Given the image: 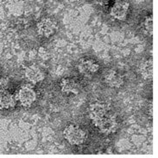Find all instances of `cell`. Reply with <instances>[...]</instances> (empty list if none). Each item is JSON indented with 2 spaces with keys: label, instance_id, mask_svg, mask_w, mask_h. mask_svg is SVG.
I'll use <instances>...</instances> for the list:
<instances>
[{
  "label": "cell",
  "instance_id": "5b68a950",
  "mask_svg": "<svg viewBox=\"0 0 158 158\" xmlns=\"http://www.w3.org/2000/svg\"><path fill=\"white\" fill-rule=\"evenodd\" d=\"M56 27L57 25L55 20L49 17H44L37 23L36 29L40 35L45 38H48L54 35L56 30Z\"/></svg>",
  "mask_w": 158,
  "mask_h": 158
},
{
  "label": "cell",
  "instance_id": "4fadbf2b",
  "mask_svg": "<svg viewBox=\"0 0 158 158\" xmlns=\"http://www.w3.org/2000/svg\"><path fill=\"white\" fill-rule=\"evenodd\" d=\"M142 29L143 31L149 35H152L153 32V20H152V16H147L142 23Z\"/></svg>",
  "mask_w": 158,
  "mask_h": 158
},
{
  "label": "cell",
  "instance_id": "277c9868",
  "mask_svg": "<svg viewBox=\"0 0 158 158\" xmlns=\"http://www.w3.org/2000/svg\"><path fill=\"white\" fill-rule=\"evenodd\" d=\"M109 111H110V107L106 102L97 101L92 103L89 106L88 114L90 118L94 122L100 118H102L103 116L107 114L108 113H110Z\"/></svg>",
  "mask_w": 158,
  "mask_h": 158
},
{
  "label": "cell",
  "instance_id": "ba28073f",
  "mask_svg": "<svg viewBox=\"0 0 158 158\" xmlns=\"http://www.w3.org/2000/svg\"><path fill=\"white\" fill-rule=\"evenodd\" d=\"M25 77L29 82L32 83H38L45 78V74L42 69L36 65H29L24 71Z\"/></svg>",
  "mask_w": 158,
  "mask_h": 158
},
{
  "label": "cell",
  "instance_id": "7c38bea8",
  "mask_svg": "<svg viewBox=\"0 0 158 158\" xmlns=\"http://www.w3.org/2000/svg\"><path fill=\"white\" fill-rule=\"evenodd\" d=\"M139 71L142 77L144 79L152 78L153 75V64H152V59H147L143 61L139 67Z\"/></svg>",
  "mask_w": 158,
  "mask_h": 158
},
{
  "label": "cell",
  "instance_id": "52a82bcc",
  "mask_svg": "<svg viewBox=\"0 0 158 158\" xmlns=\"http://www.w3.org/2000/svg\"><path fill=\"white\" fill-rule=\"evenodd\" d=\"M78 70L85 77H92L99 70V64L91 59H82L79 60Z\"/></svg>",
  "mask_w": 158,
  "mask_h": 158
},
{
  "label": "cell",
  "instance_id": "8992f818",
  "mask_svg": "<svg viewBox=\"0 0 158 158\" xmlns=\"http://www.w3.org/2000/svg\"><path fill=\"white\" fill-rule=\"evenodd\" d=\"M130 4L125 0H116L110 10L111 16L117 20H124L126 17Z\"/></svg>",
  "mask_w": 158,
  "mask_h": 158
},
{
  "label": "cell",
  "instance_id": "5bb4252c",
  "mask_svg": "<svg viewBox=\"0 0 158 158\" xmlns=\"http://www.w3.org/2000/svg\"><path fill=\"white\" fill-rule=\"evenodd\" d=\"M9 87V81L8 79L2 77L0 78V93H3L4 91H7V89Z\"/></svg>",
  "mask_w": 158,
  "mask_h": 158
},
{
  "label": "cell",
  "instance_id": "30bf717a",
  "mask_svg": "<svg viewBox=\"0 0 158 158\" xmlns=\"http://www.w3.org/2000/svg\"><path fill=\"white\" fill-rule=\"evenodd\" d=\"M105 83H106L109 87L113 89H119L122 87L124 83V80L123 76L114 70H110L107 71L106 74L105 75Z\"/></svg>",
  "mask_w": 158,
  "mask_h": 158
},
{
  "label": "cell",
  "instance_id": "7a4b0ae2",
  "mask_svg": "<svg viewBox=\"0 0 158 158\" xmlns=\"http://www.w3.org/2000/svg\"><path fill=\"white\" fill-rule=\"evenodd\" d=\"M95 127L104 134H111L118 129V121L114 115L108 113L98 120L94 121Z\"/></svg>",
  "mask_w": 158,
  "mask_h": 158
},
{
  "label": "cell",
  "instance_id": "9c48e42d",
  "mask_svg": "<svg viewBox=\"0 0 158 158\" xmlns=\"http://www.w3.org/2000/svg\"><path fill=\"white\" fill-rule=\"evenodd\" d=\"M61 89L67 95H77L81 90V86L76 80L72 78H63L61 82Z\"/></svg>",
  "mask_w": 158,
  "mask_h": 158
},
{
  "label": "cell",
  "instance_id": "6da1fadb",
  "mask_svg": "<svg viewBox=\"0 0 158 158\" xmlns=\"http://www.w3.org/2000/svg\"><path fill=\"white\" fill-rule=\"evenodd\" d=\"M63 137L72 145H81L87 138L85 131L75 124H69L65 127Z\"/></svg>",
  "mask_w": 158,
  "mask_h": 158
},
{
  "label": "cell",
  "instance_id": "9a60e30c",
  "mask_svg": "<svg viewBox=\"0 0 158 158\" xmlns=\"http://www.w3.org/2000/svg\"><path fill=\"white\" fill-rule=\"evenodd\" d=\"M111 0H95V2L97 4L100 5V6H103V7H106V6H108L110 3H111Z\"/></svg>",
  "mask_w": 158,
  "mask_h": 158
},
{
  "label": "cell",
  "instance_id": "3957f363",
  "mask_svg": "<svg viewBox=\"0 0 158 158\" xmlns=\"http://www.w3.org/2000/svg\"><path fill=\"white\" fill-rule=\"evenodd\" d=\"M16 100L24 107H29L36 100V91L29 85H24L18 90Z\"/></svg>",
  "mask_w": 158,
  "mask_h": 158
},
{
  "label": "cell",
  "instance_id": "8fae6325",
  "mask_svg": "<svg viewBox=\"0 0 158 158\" xmlns=\"http://www.w3.org/2000/svg\"><path fill=\"white\" fill-rule=\"evenodd\" d=\"M16 105V98L12 94L7 91L0 93V109L10 110L15 107Z\"/></svg>",
  "mask_w": 158,
  "mask_h": 158
}]
</instances>
